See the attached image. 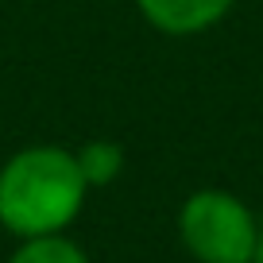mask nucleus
<instances>
[{
    "label": "nucleus",
    "mask_w": 263,
    "mask_h": 263,
    "mask_svg": "<svg viewBox=\"0 0 263 263\" xmlns=\"http://www.w3.org/2000/svg\"><path fill=\"white\" fill-rule=\"evenodd\" d=\"M89 194L74 147L27 143L0 163V229L16 240L70 232Z\"/></svg>",
    "instance_id": "nucleus-1"
},
{
    "label": "nucleus",
    "mask_w": 263,
    "mask_h": 263,
    "mask_svg": "<svg viewBox=\"0 0 263 263\" xmlns=\"http://www.w3.org/2000/svg\"><path fill=\"white\" fill-rule=\"evenodd\" d=\"M178 244L194 263H252L259 221L229 190H194L174 217Z\"/></svg>",
    "instance_id": "nucleus-2"
},
{
    "label": "nucleus",
    "mask_w": 263,
    "mask_h": 263,
    "mask_svg": "<svg viewBox=\"0 0 263 263\" xmlns=\"http://www.w3.org/2000/svg\"><path fill=\"white\" fill-rule=\"evenodd\" d=\"M140 20L166 39H194L229 20L236 0H132Z\"/></svg>",
    "instance_id": "nucleus-3"
},
{
    "label": "nucleus",
    "mask_w": 263,
    "mask_h": 263,
    "mask_svg": "<svg viewBox=\"0 0 263 263\" xmlns=\"http://www.w3.org/2000/svg\"><path fill=\"white\" fill-rule=\"evenodd\" d=\"M74 159L82 166V178L89 190H105L124 174V147L116 140H85L82 147H74Z\"/></svg>",
    "instance_id": "nucleus-4"
},
{
    "label": "nucleus",
    "mask_w": 263,
    "mask_h": 263,
    "mask_svg": "<svg viewBox=\"0 0 263 263\" xmlns=\"http://www.w3.org/2000/svg\"><path fill=\"white\" fill-rule=\"evenodd\" d=\"M8 263H93V259L74 236L54 232V236L16 240V252L8 255Z\"/></svg>",
    "instance_id": "nucleus-5"
},
{
    "label": "nucleus",
    "mask_w": 263,
    "mask_h": 263,
    "mask_svg": "<svg viewBox=\"0 0 263 263\" xmlns=\"http://www.w3.org/2000/svg\"><path fill=\"white\" fill-rule=\"evenodd\" d=\"M252 263H263V221H259V236H255V255Z\"/></svg>",
    "instance_id": "nucleus-6"
}]
</instances>
